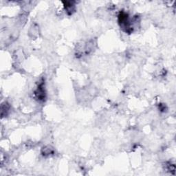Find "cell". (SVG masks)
Wrapping results in <instances>:
<instances>
[{
    "label": "cell",
    "instance_id": "6da1fadb",
    "mask_svg": "<svg viewBox=\"0 0 176 176\" xmlns=\"http://www.w3.org/2000/svg\"><path fill=\"white\" fill-rule=\"evenodd\" d=\"M119 23L121 27L126 32L130 33L133 31V28H131V23H129V16L125 12H120L119 15Z\"/></svg>",
    "mask_w": 176,
    "mask_h": 176
},
{
    "label": "cell",
    "instance_id": "7a4b0ae2",
    "mask_svg": "<svg viewBox=\"0 0 176 176\" xmlns=\"http://www.w3.org/2000/svg\"><path fill=\"white\" fill-rule=\"evenodd\" d=\"M35 94L38 100H43L45 98V94L43 88V83H42L39 85L38 86L37 90L35 91Z\"/></svg>",
    "mask_w": 176,
    "mask_h": 176
},
{
    "label": "cell",
    "instance_id": "3957f363",
    "mask_svg": "<svg viewBox=\"0 0 176 176\" xmlns=\"http://www.w3.org/2000/svg\"><path fill=\"white\" fill-rule=\"evenodd\" d=\"M66 4H65V8H66L67 13L69 14H72V12L74 11V5L72 2H64Z\"/></svg>",
    "mask_w": 176,
    "mask_h": 176
},
{
    "label": "cell",
    "instance_id": "277c9868",
    "mask_svg": "<svg viewBox=\"0 0 176 176\" xmlns=\"http://www.w3.org/2000/svg\"><path fill=\"white\" fill-rule=\"evenodd\" d=\"M43 156H49L50 153L51 154V153H53L52 149H50L49 147H48V148H43Z\"/></svg>",
    "mask_w": 176,
    "mask_h": 176
}]
</instances>
